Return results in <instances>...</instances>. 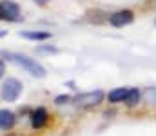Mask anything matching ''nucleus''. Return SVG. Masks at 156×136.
I'll return each instance as SVG.
<instances>
[{
	"label": "nucleus",
	"mask_w": 156,
	"mask_h": 136,
	"mask_svg": "<svg viewBox=\"0 0 156 136\" xmlns=\"http://www.w3.org/2000/svg\"><path fill=\"white\" fill-rule=\"evenodd\" d=\"M33 2H35L37 5H47V4H49L51 0H33Z\"/></svg>",
	"instance_id": "4468645a"
},
{
	"label": "nucleus",
	"mask_w": 156,
	"mask_h": 136,
	"mask_svg": "<svg viewBox=\"0 0 156 136\" xmlns=\"http://www.w3.org/2000/svg\"><path fill=\"white\" fill-rule=\"evenodd\" d=\"M142 98L149 105H156V87H147V89L142 92Z\"/></svg>",
	"instance_id": "9b49d317"
},
{
	"label": "nucleus",
	"mask_w": 156,
	"mask_h": 136,
	"mask_svg": "<svg viewBox=\"0 0 156 136\" xmlns=\"http://www.w3.org/2000/svg\"><path fill=\"white\" fill-rule=\"evenodd\" d=\"M2 56L7 58V60H11V62H15V64H18L22 69H26L29 75H33L37 78H44L45 76V69L40 65L35 58H29V56L18 54V53H2Z\"/></svg>",
	"instance_id": "f257e3e1"
},
{
	"label": "nucleus",
	"mask_w": 156,
	"mask_h": 136,
	"mask_svg": "<svg viewBox=\"0 0 156 136\" xmlns=\"http://www.w3.org/2000/svg\"><path fill=\"white\" fill-rule=\"evenodd\" d=\"M0 18L7 22H18L20 20V7L13 0H2L0 2Z\"/></svg>",
	"instance_id": "20e7f679"
},
{
	"label": "nucleus",
	"mask_w": 156,
	"mask_h": 136,
	"mask_svg": "<svg viewBox=\"0 0 156 136\" xmlns=\"http://www.w3.org/2000/svg\"><path fill=\"white\" fill-rule=\"evenodd\" d=\"M127 92H129V89H127V87H116V89L109 91V94H107V100H109L111 103L123 102V100H125V96H127Z\"/></svg>",
	"instance_id": "1a4fd4ad"
},
{
	"label": "nucleus",
	"mask_w": 156,
	"mask_h": 136,
	"mask_svg": "<svg viewBox=\"0 0 156 136\" xmlns=\"http://www.w3.org/2000/svg\"><path fill=\"white\" fill-rule=\"evenodd\" d=\"M133 20H134V15H133V11H129V9L116 11V13H113V15L109 16V24L115 26V27L129 26V24H133Z\"/></svg>",
	"instance_id": "39448f33"
},
{
	"label": "nucleus",
	"mask_w": 156,
	"mask_h": 136,
	"mask_svg": "<svg viewBox=\"0 0 156 136\" xmlns=\"http://www.w3.org/2000/svg\"><path fill=\"white\" fill-rule=\"evenodd\" d=\"M58 49L53 47V45H38L37 47V53H56Z\"/></svg>",
	"instance_id": "ddd939ff"
},
{
	"label": "nucleus",
	"mask_w": 156,
	"mask_h": 136,
	"mask_svg": "<svg viewBox=\"0 0 156 136\" xmlns=\"http://www.w3.org/2000/svg\"><path fill=\"white\" fill-rule=\"evenodd\" d=\"M22 38H27V40H37V42H42V40H49L51 38V33L47 31H24L20 33Z\"/></svg>",
	"instance_id": "6e6552de"
},
{
	"label": "nucleus",
	"mask_w": 156,
	"mask_h": 136,
	"mask_svg": "<svg viewBox=\"0 0 156 136\" xmlns=\"http://www.w3.org/2000/svg\"><path fill=\"white\" fill-rule=\"evenodd\" d=\"M154 26H156V18H154Z\"/></svg>",
	"instance_id": "2eb2a0df"
},
{
	"label": "nucleus",
	"mask_w": 156,
	"mask_h": 136,
	"mask_svg": "<svg viewBox=\"0 0 156 136\" xmlns=\"http://www.w3.org/2000/svg\"><path fill=\"white\" fill-rule=\"evenodd\" d=\"M104 91L96 89V91H87V92H80L76 98H75V103L82 109H89V107H94L98 103H102L104 100Z\"/></svg>",
	"instance_id": "7ed1b4c3"
},
{
	"label": "nucleus",
	"mask_w": 156,
	"mask_h": 136,
	"mask_svg": "<svg viewBox=\"0 0 156 136\" xmlns=\"http://www.w3.org/2000/svg\"><path fill=\"white\" fill-rule=\"evenodd\" d=\"M22 82L16 78H7L2 82V100L4 102H16L22 94Z\"/></svg>",
	"instance_id": "f03ea898"
},
{
	"label": "nucleus",
	"mask_w": 156,
	"mask_h": 136,
	"mask_svg": "<svg viewBox=\"0 0 156 136\" xmlns=\"http://www.w3.org/2000/svg\"><path fill=\"white\" fill-rule=\"evenodd\" d=\"M71 100H73V98H71L69 94H58V96L55 98V103H56V105H64V103H69Z\"/></svg>",
	"instance_id": "f8f14e48"
},
{
	"label": "nucleus",
	"mask_w": 156,
	"mask_h": 136,
	"mask_svg": "<svg viewBox=\"0 0 156 136\" xmlns=\"http://www.w3.org/2000/svg\"><path fill=\"white\" fill-rule=\"evenodd\" d=\"M47 111L44 107H37L33 113H31V127L33 129H42L45 124H47Z\"/></svg>",
	"instance_id": "423d86ee"
},
{
	"label": "nucleus",
	"mask_w": 156,
	"mask_h": 136,
	"mask_svg": "<svg viewBox=\"0 0 156 136\" xmlns=\"http://www.w3.org/2000/svg\"><path fill=\"white\" fill-rule=\"evenodd\" d=\"M140 98H142V92L138 89H129V92H127V96H125V105L127 107H134L138 102H140Z\"/></svg>",
	"instance_id": "9d476101"
},
{
	"label": "nucleus",
	"mask_w": 156,
	"mask_h": 136,
	"mask_svg": "<svg viewBox=\"0 0 156 136\" xmlns=\"http://www.w3.org/2000/svg\"><path fill=\"white\" fill-rule=\"evenodd\" d=\"M15 114L11 113V111H7V109H2L0 111V129L2 131H9L13 125H15Z\"/></svg>",
	"instance_id": "0eeeda50"
}]
</instances>
